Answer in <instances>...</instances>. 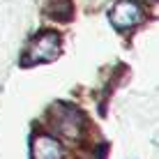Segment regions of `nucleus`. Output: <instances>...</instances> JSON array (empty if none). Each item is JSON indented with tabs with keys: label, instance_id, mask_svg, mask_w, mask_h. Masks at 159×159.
<instances>
[{
	"label": "nucleus",
	"instance_id": "1",
	"mask_svg": "<svg viewBox=\"0 0 159 159\" xmlns=\"http://www.w3.org/2000/svg\"><path fill=\"white\" fill-rule=\"evenodd\" d=\"M48 122H51V129L56 134L69 141L81 139V134L85 129V118L81 113V108L72 106V104H53L48 108Z\"/></svg>",
	"mask_w": 159,
	"mask_h": 159
},
{
	"label": "nucleus",
	"instance_id": "4",
	"mask_svg": "<svg viewBox=\"0 0 159 159\" xmlns=\"http://www.w3.org/2000/svg\"><path fill=\"white\" fill-rule=\"evenodd\" d=\"M62 143L51 134H39L32 139V159H62Z\"/></svg>",
	"mask_w": 159,
	"mask_h": 159
},
{
	"label": "nucleus",
	"instance_id": "3",
	"mask_svg": "<svg viewBox=\"0 0 159 159\" xmlns=\"http://www.w3.org/2000/svg\"><path fill=\"white\" fill-rule=\"evenodd\" d=\"M108 19H111V23L118 30H127L143 21V9L134 0H118L111 7V12H108Z\"/></svg>",
	"mask_w": 159,
	"mask_h": 159
},
{
	"label": "nucleus",
	"instance_id": "2",
	"mask_svg": "<svg viewBox=\"0 0 159 159\" xmlns=\"http://www.w3.org/2000/svg\"><path fill=\"white\" fill-rule=\"evenodd\" d=\"M58 56H60V37L56 32H42L25 48V56L21 60V65L32 67V65H39V62H51Z\"/></svg>",
	"mask_w": 159,
	"mask_h": 159
},
{
	"label": "nucleus",
	"instance_id": "5",
	"mask_svg": "<svg viewBox=\"0 0 159 159\" xmlns=\"http://www.w3.org/2000/svg\"><path fill=\"white\" fill-rule=\"evenodd\" d=\"M42 9H44V14H48L51 19L67 21L69 16H72V2H69V0H44Z\"/></svg>",
	"mask_w": 159,
	"mask_h": 159
}]
</instances>
